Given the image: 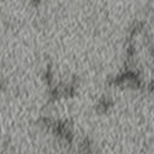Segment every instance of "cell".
<instances>
[{"label":"cell","instance_id":"obj_1","mask_svg":"<svg viewBox=\"0 0 154 154\" xmlns=\"http://www.w3.org/2000/svg\"><path fill=\"white\" fill-rule=\"evenodd\" d=\"M111 105H112V103H111L109 100L103 99V100H101V101L99 102V105H97V109H99L100 112H106Z\"/></svg>","mask_w":154,"mask_h":154}]
</instances>
